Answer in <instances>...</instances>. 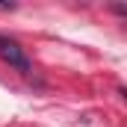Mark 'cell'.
Instances as JSON below:
<instances>
[{
  "label": "cell",
  "instance_id": "cell-1",
  "mask_svg": "<svg viewBox=\"0 0 127 127\" xmlns=\"http://www.w3.org/2000/svg\"><path fill=\"white\" fill-rule=\"evenodd\" d=\"M0 59L6 65H12L15 71H21V74H30L32 71V62H30V56L24 53V47L12 35H3V32H0Z\"/></svg>",
  "mask_w": 127,
  "mask_h": 127
}]
</instances>
